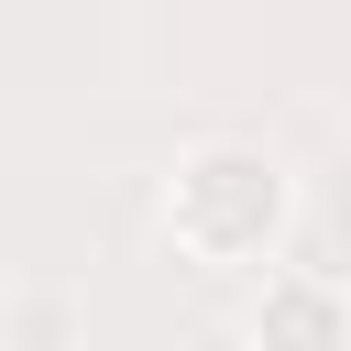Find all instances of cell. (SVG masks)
<instances>
[{"mask_svg": "<svg viewBox=\"0 0 351 351\" xmlns=\"http://www.w3.org/2000/svg\"><path fill=\"white\" fill-rule=\"evenodd\" d=\"M285 230V165L252 154V143H208L176 165L165 186V241L197 252V263H263Z\"/></svg>", "mask_w": 351, "mask_h": 351, "instance_id": "6da1fadb", "label": "cell"}, {"mask_svg": "<svg viewBox=\"0 0 351 351\" xmlns=\"http://www.w3.org/2000/svg\"><path fill=\"white\" fill-rule=\"evenodd\" d=\"M252 351H351V296L329 274H263L252 296Z\"/></svg>", "mask_w": 351, "mask_h": 351, "instance_id": "7a4b0ae2", "label": "cell"}]
</instances>
